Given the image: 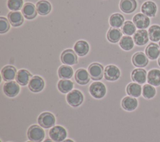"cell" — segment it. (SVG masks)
<instances>
[{"instance_id": "cell-18", "label": "cell", "mask_w": 160, "mask_h": 142, "mask_svg": "<svg viewBox=\"0 0 160 142\" xmlns=\"http://www.w3.org/2000/svg\"><path fill=\"white\" fill-rule=\"evenodd\" d=\"M119 7L124 13H132L137 7V2L136 0H121Z\"/></svg>"}, {"instance_id": "cell-13", "label": "cell", "mask_w": 160, "mask_h": 142, "mask_svg": "<svg viewBox=\"0 0 160 142\" xmlns=\"http://www.w3.org/2000/svg\"><path fill=\"white\" fill-rule=\"evenodd\" d=\"M133 40L137 45L141 46L147 44L149 40V35L147 31L145 29L137 31L133 36Z\"/></svg>"}, {"instance_id": "cell-14", "label": "cell", "mask_w": 160, "mask_h": 142, "mask_svg": "<svg viewBox=\"0 0 160 142\" xmlns=\"http://www.w3.org/2000/svg\"><path fill=\"white\" fill-rule=\"evenodd\" d=\"M8 19L13 27H18L22 25L24 22V17L22 12L19 11H11L8 14Z\"/></svg>"}, {"instance_id": "cell-22", "label": "cell", "mask_w": 160, "mask_h": 142, "mask_svg": "<svg viewBox=\"0 0 160 142\" xmlns=\"http://www.w3.org/2000/svg\"><path fill=\"white\" fill-rule=\"evenodd\" d=\"M146 56L151 60H155L160 55V49L155 43L149 44L145 49Z\"/></svg>"}, {"instance_id": "cell-6", "label": "cell", "mask_w": 160, "mask_h": 142, "mask_svg": "<svg viewBox=\"0 0 160 142\" xmlns=\"http://www.w3.org/2000/svg\"><path fill=\"white\" fill-rule=\"evenodd\" d=\"M56 119L54 116L49 112H44L41 113L38 118V122L41 127L44 128H49L55 124Z\"/></svg>"}, {"instance_id": "cell-32", "label": "cell", "mask_w": 160, "mask_h": 142, "mask_svg": "<svg viewBox=\"0 0 160 142\" xmlns=\"http://www.w3.org/2000/svg\"><path fill=\"white\" fill-rule=\"evenodd\" d=\"M134 40L129 36L122 37L119 42L120 47L124 50H130L134 47Z\"/></svg>"}, {"instance_id": "cell-39", "label": "cell", "mask_w": 160, "mask_h": 142, "mask_svg": "<svg viewBox=\"0 0 160 142\" xmlns=\"http://www.w3.org/2000/svg\"><path fill=\"white\" fill-rule=\"evenodd\" d=\"M44 142H54V141H53L52 140H51L50 139H46Z\"/></svg>"}, {"instance_id": "cell-26", "label": "cell", "mask_w": 160, "mask_h": 142, "mask_svg": "<svg viewBox=\"0 0 160 142\" xmlns=\"http://www.w3.org/2000/svg\"><path fill=\"white\" fill-rule=\"evenodd\" d=\"M122 108L127 111L134 110L138 107V100L134 97L129 96L124 97L121 102Z\"/></svg>"}, {"instance_id": "cell-27", "label": "cell", "mask_w": 160, "mask_h": 142, "mask_svg": "<svg viewBox=\"0 0 160 142\" xmlns=\"http://www.w3.org/2000/svg\"><path fill=\"white\" fill-rule=\"evenodd\" d=\"M122 37V31L118 28H110L107 32V39L112 43H116Z\"/></svg>"}, {"instance_id": "cell-25", "label": "cell", "mask_w": 160, "mask_h": 142, "mask_svg": "<svg viewBox=\"0 0 160 142\" xmlns=\"http://www.w3.org/2000/svg\"><path fill=\"white\" fill-rule=\"evenodd\" d=\"M37 12L41 16L48 14L51 11V4L49 2L46 0H41L36 3Z\"/></svg>"}, {"instance_id": "cell-23", "label": "cell", "mask_w": 160, "mask_h": 142, "mask_svg": "<svg viewBox=\"0 0 160 142\" xmlns=\"http://www.w3.org/2000/svg\"><path fill=\"white\" fill-rule=\"evenodd\" d=\"M74 52L79 56L82 57L86 55L89 50V45L88 43L85 40H78L74 45Z\"/></svg>"}, {"instance_id": "cell-17", "label": "cell", "mask_w": 160, "mask_h": 142, "mask_svg": "<svg viewBox=\"0 0 160 142\" xmlns=\"http://www.w3.org/2000/svg\"><path fill=\"white\" fill-rule=\"evenodd\" d=\"M31 78L32 75L29 71L25 69H21L17 72L16 80L19 85L21 86H24L29 83Z\"/></svg>"}, {"instance_id": "cell-8", "label": "cell", "mask_w": 160, "mask_h": 142, "mask_svg": "<svg viewBox=\"0 0 160 142\" xmlns=\"http://www.w3.org/2000/svg\"><path fill=\"white\" fill-rule=\"evenodd\" d=\"M104 75L106 80L108 81H115L120 77V70L116 65H109L105 67Z\"/></svg>"}, {"instance_id": "cell-36", "label": "cell", "mask_w": 160, "mask_h": 142, "mask_svg": "<svg viewBox=\"0 0 160 142\" xmlns=\"http://www.w3.org/2000/svg\"><path fill=\"white\" fill-rule=\"evenodd\" d=\"M23 5V0H8L7 2L8 7L12 11H18Z\"/></svg>"}, {"instance_id": "cell-1", "label": "cell", "mask_w": 160, "mask_h": 142, "mask_svg": "<svg viewBox=\"0 0 160 142\" xmlns=\"http://www.w3.org/2000/svg\"><path fill=\"white\" fill-rule=\"evenodd\" d=\"M28 138L33 142H41L44 138V131L43 129L38 125H33L28 130Z\"/></svg>"}, {"instance_id": "cell-38", "label": "cell", "mask_w": 160, "mask_h": 142, "mask_svg": "<svg viewBox=\"0 0 160 142\" xmlns=\"http://www.w3.org/2000/svg\"><path fill=\"white\" fill-rule=\"evenodd\" d=\"M62 142H74L72 140H70V139H67V140H65L64 141H62Z\"/></svg>"}, {"instance_id": "cell-42", "label": "cell", "mask_w": 160, "mask_h": 142, "mask_svg": "<svg viewBox=\"0 0 160 142\" xmlns=\"http://www.w3.org/2000/svg\"><path fill=\"white\" fill-rule=\"evenodd\" d=\"M159 47H160V42H159Z\"/></svg>"}, {"instance_id": "cell-9", "label": "cell", "mask_w": 160, "mask_h": 142, "mask_svg": "<svg viewBox=\"0 0 160 142\" xmlns=\"http://www.w3.org/2000/svg\"><path fill=\"white\" fill-rule=\"evenodd\" d=\"M19 84L14 81L7 82L4 84L3 91L5 95L9 97H14L19 92Z\"/></svg>"}, {"instance_id": "cell-41", "label": "cell", "mask_w": 160, "mask_h": 142, "mask_svg": "<svg viewBox=\"0 0 160 142\" xmlns=\"http://www.w3.org/2000/svg\"><path fill=\"white\" fill-rule=\"evenodd\" d=\"M27 142H33V141H27Z\"/></svg>"}, {"instance_id": "cell-19", "label": "cell", "mask_w": 160, "mask_h": 142, "mask_svg": "<svg viewBox=\"0 0 160 142\" xmlns=\"http://www.w3.org/2000/svg\"><path fill=\"white\" fill-rule=\"evenodd\" d=\"M141 11L148 17H154L157 11L156 4L151 1H146L141 6Z\"/></svg>"}, {"instance_id": "cell-34", "label": "cell", "mask_w": 160, "mask_h": 142, "mask_svg": "<svg viewBox=\"0 0 160 142\" xmlns=\"http://www.w3.org/2000/svg\"><path fill=\"white\" fill-rule=\"evenodd\" d=\"M121 31L124 34L131 36V35L134 34V33L136 32V26L132 22L130 21H125V22L122 25Z\"/></svg>"}, {"instance_id": "cell-11", "label": "cell", "mask_w": 160, "mask_h": 142, "mask_svg": "<svg viewBox=\"0 0 160 142\" xmlns=\"http://www.w3.org/2000/svg\"><path fill=\"white\" fill-rule=\"evenodd\" d=\"M44 87V80L40 77L39 76L36 75L32 77L29 83L28 87L29 90L34 93H38L41 92Z\"/></svg>"}, {"instance_id": "cell-3", "label": "cell", "mask_w": 160, "mask_h": 142, "mask_svg": "<svg viewBox=\"0 0 160 142\" xmlns=\"http://www.w3.org/2000/svg\"><path fill=\"white\" fill-rule=\"evenodd\" d=\"M49 135L51 140L55 142H62L67 136V132L64 128L61 126H55L51 128Z\"/></svg>"}, {"instance_id": "cell-37", "label": "cell", "mask_w": 160, "mask_h": 142, "mask_svg": "<svg viewBox=\"0 0 160 142\" xmlns=\"http://www.w3.org/2000/svg\"><path fill=\"white\" fill-rule=\"evenodd\" d=\"M8 19L4 17H0V33L4 34L7 32L9 28L10 24Z\"/></svg>"}, {"instance_id": "cell-31", "label": "cell", "mask_w": 160, "mask_h": 142, "mask_svg": "<svg viewBox=\"0 0 160 142\" xmlns=\"http://www.w3.org/2000/svg\"><path fill=\"white\" fill-rule=\"evenodd\" d=\"M73 75L72 69L67 65L60 66L58 69V75L62 79H69Z\"/></svg>"}, {"instance_id": "cell-29", "label": "cell", "mask_w": 160, "mask_h": 142, "mask_svg": "<svg viewBox=\"0 0 160 142\" xmlns=\"http://www.w3.org/2000/svg\"><path fill=\"white\" fill-rule=\"evenodd\" d=\"M124 23V18L123 16L119 13L112 14L109 18V24L114 28H119L122 26Z\"/></svg>"}, {"instance_id": "cell-30", "label": "cell", "mask_w": 160, "mask_h": 142, "mask_svg": "<svg viewBox=\"0 0 160 142\" xmlns=\"http://www.w3.org/2000/svg\"><path fill=\"white\" fill-rule=\"evenodd\" d=\"M58 88L62 93L70 92L73 88V82L68 79H62L58 82Z\"/></svg>"}, {"instance_id": "cell-40", "label": "cell", "mask_w": 160, "mask_h": 142, "mask_svg": "<svg viewBox=\"0 0 160 142\" xmlns=\"http://www.w3.org/2000/svg\"><path fill=\"white\" fill-rule=\"evenodd\" d=\"M158 64H159V65L160 66V55H159V58H158Z\"/></svg>"}, {"instance_id": "cell-12", "label": "cell", "mask_w": 160, "mask_h": 142, "mask_svg": "<svg viewBox=\"0 0 160 142\" xmlns=\"http://www.w3.org/2000/svg\"><path fill=\"white\" fill-rule=\"evenodd\" d=\"M21 12L23 16L26 19H33L38 14L36 7H35L34 4L31 2H26L21 9Z\"/></svg>"}, {"instance_id": "cell-10", "label": "cell", "mask_w": 160, "mask_h": 142, "mask_svg": "<svg viewBox=\"0 0 160 142\" xmlns=\"http://www.w3.org/2000/svg\"><path fill=\"white\" fill-rule=\"evenodd\" d=\"M133 23L135 26L139 29L147 28L150 24V19L148 16L142 13H138L132 18Z\"/></svg>"}, {"instance_id": "cell-28", "label": "cell", "mask_w": 160, "mask_h": 142, "mask_svg": "<svg viewBox=\"0 0 160 142\" xmlns=\"http://www.w3.org/2000/svg\"><path fill=\"white\" fill-rule=\"evenodd\" d=\"M127 93L132 97H138L142 93V87L138 83H130L126 87Z\"/></svg>"}, {"instance_id": "cell-4", "label": "cell", "mask_w": 160, "mask_h": 142, "mask_svg": "<svg viewBox=\"0 0 160 142\" xmlns=\"http://www.w3.org/2000/svg\"><path fill=\"white\" fill-rule=\"evenodd\" d=\"M82 93L78 90H73L68 93L66 96L67 102L72 107H77L83 102Z\"/></svg>"}, {"instance_id": "cell-2", "label": "cell", "mask_w": 160, "mask_h": 142, "mask_svg": "<svg viewBox=\"0 0 160 142\" xmlns=\"http://www.w3.org/2000/svg\"><path fill=\"white\" fill-rule=\"evenodd\" d=\"M89 93L95 98H101L104 97L106 93L105 85L100 82H95L91 84L89 87Z\"/></svg>"}, {"instance_id": "cell-20", "label": "cell", "mask_w": 160, "mask_h": 142, "mask_svg": "<svg viewBox=\"0 0 160 142\" xmlns=\"http://www.w3.org/2000/svg\"><path fill=\"white\" fill-rule=\"evenodd\" d=\"M131 78L134 82L142 84L147 79L146 71L142 69H136L131 73Z\"/></svg>"}, {"instance_id": "cell-7", "label": "cell", "mask_w": 160, "mask_h": 142, "mask_svg": "<svg viewBox=\"0 0 160 142\" xmlns=\"http://www.w3.org/2000/svg\"><path fill=\"white\" fill-rule=\"evenodd\" d=\"M61 60L65 65H72L78 63V57L74 50L72 49H66L62 52Z\"/></svg>"}, {"instance_id": "cell-35", "label": "cell", "mask_w": 160, "mask_h": 142, "mask_svg": "<svg viewBox=\"0 0 160 142\" xmlns=\"http://www.w3.org/2000/svg\"><path fill=\"white\" fill-rule=\"evenodd\" d=\"M142 93L144 98L150 99L155 96L156 89L152 85L150 84H145L142 87Z\"/></svg>"}, {"instance_id": "cell-33", "label": "cell", "mask_w": 160, "mask_h": 142, "mask_svg": "<svg viewBox=\"0 0 160 142\" xmlns=\"http://www.w3.org/2000/svg\"><path fill=\"white\" fill-rule=\"evenodd\" d=\"M149 39L152 42H158L160 40V26L158 25L151 26L148 30Z\"/></svg>"}, {"instance_id": "cell-24", "label": "cell", "mask_w": 160, "mask_h": 142, "mask_svg": "<svg viewBox=\"0 0 160 142\" xmlns=\"http://www.w3.org/2000/svg\"><path fill=\"white\" fill-rule=\"evenodd\" d=\"M147 80L152 86L160 85V70L156 69L150 70L148 73Z\"/></svg>"}, {"instance_id": "cell-15", "label": "cell", "mask_w": 160, "mask_h": 142, "mask_svg": "<svg viewBox=\"0 0 160 142\" xmlns=\"http://www.w3.org/2000/svg\"><path fill=\"white\" fill-rule=\"evenodd\" d=\"M17 74L16 69L12 65H6L1 70V76L5 82H10L14 80Z\"/></svg>"}, {"instance_id": "cell-21", "label": "cell", "mask_w": 160, "mask_h": 142, "mask_svg": "<svg viewBox=\"0 0 160 142\" xmlns=\"http://www.w3.org/2000/svg\"><path fill=\"white\" fill-rule=\"evenodd\" d=\"M74 78L78 83L80 85H86L89 82L90 76L86 70L84 69H79L76 70Z\"/></svg>"}, {"instance_id": "cell-16", "label": "cell", "mask_w": 160, "mask_h": 142, "mask_svg": "<svg viewBox=\"0 0 160 142\" xmlns=\"http://www.w3.org/2000/svg\"><path fill=\"white\" fill-rule=\"evenodd\" d=\"M132 62L133 65L137 67H144L149 62L148 57L142 52L135 53L132 57Z\"/></svg>"}, {"instance_id": "cell-5", "label": "cell", "mask_w": 160, "mask_h": 142, "mask_svg": "<svg viewBox=\"0 0 160 142\" xmlns=\"http://www.w3.org/2000/svg\"><path fill=\"white\" fill-rule=\"evenodd\" d=\"M103 66L99 63H92L88 67V73L93 80H101L104 74Z\"/></svg>"}]
</instances>
